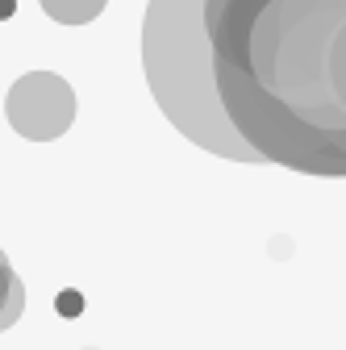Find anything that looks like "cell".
<instances>
[{
	"label": "cell",
	"instance_id": "6da1fadb",
	"mask_svg": "<svg viewBox=\"0 0 346 350\" xmlns=\"http://www.w3.org/2000/svg\"><path fill=\"white\" fill-rule=\"evenodd\" d=\"M204 33L254 163L346 180V0H204Z\"/></svg>",
	"mask_w": 346,
	"mask_h": 350
},
{
	"label": "cell",
	"instance_id": "7a4b0ae2",
	"mask_svg": "<svg viewBox=\"0 0 346 350\" xmlns=\"http://www.w3.org/2000/svg\"><path fill=\"white\" fill-rule=\"evenodd\" d=\"M142 63L159 109L184 138H192L209 154L254 163L217 100L204 33V0H150L142 25Z\"/></svg>",
	"mask_w": 346,
	"mask_h": 350
},
{
	"label": "cell",
	"instance_id": "3957f363",
	"mask_svg": "<svg viewBox=\"0 0 346 350\" xmlns=\"http://www.w3.org/2000/svg\"><path fill=\"white\" fill-rule=\"evenodd\" d=\"M5 117L29 142H55L63 138L75 121V92L71 83L55 71H29L21 75L9 96H5Z\"/></svg>",
	"mask_w": 346,
	"mask_h": 350
},
{
	"label": "cell",
	"instance_id": "277c9868",
	"mask_svg": "<svg viewBox=\"0 0 346 350\" xmlns=\"http://www.w3.org/2000/svg\"><path fill=\"white\" fill-rule=\"evenodd\" d=\"M21 309H25V288H21V280L13 271L9 254L0 250V334L21 317Z\"/></svg>",
	"mask_w": 346,
	"mask_h": 350
},
{
	"label": "cell",
	"instance_id": "5b68a950",
	"mask_svg": "<svg viewBox=\"0 0 346 350\" xmlns=\"http://www.w3.org/2000/svg\"><path fill=\"white\" fill-rule=\"evenodd\" d=\"M38 5L59 25H88V21H96L105 13L109 0H38Z\"/></svg>",
	"mask_w": 346,
	"mask_h": 350
},
{
	"label": "cell",
	"instance_id": "8992f818",
	"mask_svg": "<svg viewBox=\"0 0 346 350\" xmlns=\"http://www.w3.org/2000/svg\"><path fill=\"white\" fill-rule=\"evenodd\" d=\"M63 313H79V296L75 292H63Z\"/></svg>",
	"mask_w": 346,
	"mask_h": 350
},
{
	"label": "cell",
	"instance_id": "52a82bcc",
	"mask_svg": "<svg viewBox=\"0 0 346 350\" xmlns=\"http://www.w3.org/2000/svg\"><path fill=\"white\" fill-rule=\"evenodd\" d=\"M13 13V0H0V17H9Z\"/></svg>",
	"mask_w": 346,
	"mask_h": 350
}]
</instances>
